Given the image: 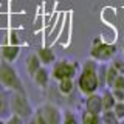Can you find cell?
Segmentation results:
<instances>
[{
    "label": "cell",
    "instance_id": "13",
    "mask_svg": "<svg viewBox=\"0 0 124 124\" xmlns=\"http://www.w3.org/2000/svg\"><path fill=\"white\" fill-rule=\"evenodd\" d=\"M81 124H102L101 116L96 113H92L88 110H84L81 113Z\"/></svg>",
    "mask_w": 124,
    "mask_h": 124
},
{
    "label": "cell",
    "instance_id": "14",
    "mask_svg": "<svg viewBox=\"0 0 124 124\" xmlns=\"http://www.w3.org/2000/svg\"><path fill=\"white\" fill-rule=\"evenodd\" d=\"M101 98H102V110H112V108L115 107V96L113 93H112L110 90H104V93L101 95Z\"/></svg>",
    "mask_w": 124,
    "mask_h": 124
},
{
    "label": "cell",
    "instance_id": "1",
    "mask_svg": "<svg viewBox=\"0 0 124 124\" xmlns=\"http://www.w3.org/2000/svg\"><path fill=\"white\" fill-rule=\"evenodd\" d=\"M78 87L82 95L88 96L92 93H96L99 88V78H98V65H96L95 59H88L84 62L82 70L78 78Z\"/></svg>",
    "mask_w": 124,
    "mask_h": 124
},
{
    "label": "cell",
    "instance_id": "22",
    "mask_svg": "<svg viewBox=\"0 0 124 124\" xmlns=\"http://www.w3.org/2000/svg\"><path fill=\"white\" fill-rule=\"evenodd\" d=\"M2 107H3V98H2V95H0V110H2Z\"/></svg>",
    "mask_w": 124,
    "mask_h": 124
},
{
    "label": "cell",
    "instance_id": "4",
    "mask_svg": "<svg viewBox=\"0 0 124 124\" xmlns=\"http://www.w3.org/2000/svg\"><path fill=\"white\" fill-rule=\"evenodd\" d=\"M9 106H11L13 113L22 116L23 119L28 118V116L33 113V110H31V104H30L28 98H26L25 92H14L13 96H11V99H9Z\"/></svg>",
    "mask_w": 124,
    "mask_h": 124
},
{
    "label": "cell",
    "instance_id": "19",
    "mask_svg": "<svg viewBox=\"0 0 124 124\" xmlns=\"http://www.w3.org/2000/svg\"><path fill=\"white\" fill-rule=\"evenodd\" d=\"M5 124H23V118H22V116H19V115H16V113H13L5 121Z\"/></svg>",
    "mask_w": 124,
    "mask_h": 124
},
{
    "label": "cell",
    "instance_id": "9",
    "mask_svg": "<svg viewBox=\"0 0 124 124\" xmlns=\"http://www.w3.org/2000/svg\"><path fill=\"white\" fill-rule=\"evenodd\" d=\"M50 78H51V73L46 70V67H44V65H42V67L33 75V81L36 82V85H39V87H42V88H45L46 85H48V82H50Z\"/></svg>",
    "mask_w": 124,
    "mask_h": 124
},
{
    "label": "cell",
    "instance_id": "11",
    "mask_svg": "<svg viewBox=\"0 0 124 124\" xmlns=\"http://www.w3.org/2000/svg\"><path fill=\"white\" fill-rule=\"evenodd\" d=\"M25 67H26V71H28V75L31 78H33L34 73H36L37 70L42 67V62H40V59H39V56H37L36 53H34V54H30V56L26 57Z\"/></svg>",
    "mask_w": 124,
    "mask_h": 124
},
{
    "label": "cell",
    "instance_id": "17",
    "mask_svg": "<svg viewBox=\"0 0 124 124\" xmlns=\"http://www.w3.org/2000/svg\"><path fill=\"white\" fill-rule=\"evenodd\" d=\"M112 110H113V113L116 115L118 119H124V101H116L115 107Z\"/></svg>",
    "mask_w": 124,
    "mask_h": 124
},
{
    "label": "cell",
    "instance_id": "6",
    "mask_svg": "<svg viewBox=\"0 0 124 124\" xmlns=\"http://www.w3.org/2000/svg\"><path fill=\"white\" fill-rule=\"evenodd\" d=\"M42 110V113H44L45 116V121L46 124H61V113L59 110H57L54 106H51V104H44L42 107H39Z\"/></svg>",
    "mask_w": 124,
    "mask_h": 124
},
{
    "label": "cell",
    "instance_id": "7",
    "mask_svg": "<svg viewBox=\"0 0 124 124\" xmlns=\"http://www.w3.org/2000/svg\"><path fill=\"white\" fill-rule=\"evenodd\" d=\"M85 110L96 113V115H101L102 113V98L99 95H96V93L88 95L87 99H85Z\"/></svg>",
    "mask_w": 124,
    "mask_h": 124
},
{
    "label": "cell",
    "instance_id": "8",
    "mask_svg": "<svg viewBox=\"0 0 124 124\" xmlns=\"http://www.w3.org/2000/svg\"><path fill=\"white\" fill-rule=\"evenodd\" d=\"M19 54H20V46L19 45H6L0 50V57H2V61L11 62V64L19 57Z\"/></svg>",
    "mask_w": 124,
    "mask_h": 124
},
{
    "label": "cell",
    "instance_id": "12",
    "mask_svg": "<svg viewBox=\"0 0 124 124\" xmlns=\"http://www.w3.org/2000/svg\"><path fill=\"white\" fill-rule=\"evenodd\" d=\"M57 82H59L57 84L59 92L65 96H68L70 93H73V90H75V81H73V78H65V79H61Z\"/></svg>",
    "mask_w": 124,
    "mask_h": 124
},
{
    "label": "cell",
    "instance_id": "24",
    "mask_svg": "<svg viewBox=\"0 0 124 124\" xmlns=\"http://www.w3.org/2000/svg\"><path fill=\"white\" fill-rule=\"evenodd\" d=\"M28 124H36V123H34V121H31V123H28Z\"/></svg>",
    "mask_w": 124,
    "mask_h": 124
},
{
    "label": "cell",
    "instance_id": "21",
    "mask_svg": "<svg viewBox=\"0 0 124 124\" xmlns=\"http://www.w3.org/2000/svg\"><path fill=\"white\" fill-rule=\"evenodd\" d=\"M112 88H119V90H124V75H118L113 82V87Z\"/></svg>",
    "mask_w": 124,
    "mask_h": 124
},
{
    "label": "cell",
    "instance_id": "23",
    "mask_svg": "<svg viewBox=\"0 0 124 124\" xmlns=\"http://www.w3.org/2000/svg\"><path fill=\"white\" fill-rule=\"evenodd\" d=\"M0 124H5V121H2V119H0Z\"/></svg>",
    "mask_w": 124,
    "mask_h": 124
},
{
    "label": "cell",
    "instance_id": "20",
    "mask_svg": "<svg viewBox=\"0 0 124 124\" xmlns=\"http://www.w3.org/2000/svg\"><path fill=\"white\" fill-rule=\"evenodd\" d=\"M36 124H46V121H45V116H44V113H42V110L40 108H37V112L34 113V119H33Z\"/></svg>",
    "mask_w": 124,
    "mask_h": 124
},
{
    "label": "cell",
    "instance_id": "18",
    "mask_svg": "<svg viewBox=\"0 0 124 124\" xmlns=\"http://www.w3.org/2000/svg\"><path fill=\"white\" fill-rule=\"evenodd\" d=\"M61 124H79V123H78V118L71 112H65L61 118Z\"/></svg>",
    "mask_w": 124,
    "mask_h": 124
},
{
    "label": "cell",
    "instance_id": "15",
    "mask_svg": "<svg viewBox=\"0 0 124 124\" xmlns=\"http://www.w3.org/2000/svg\"><path fill=\"white\" fill-rule=\"evenodd\" d=\"M119 75V71L116 70L115 65H110V67H107L106 70V85L107 87H113V82H115V79H116V76Z\"/></svg>",
    "mask_w": 124,
    "mask_h": 124
},
{
    "label": "cell",
    "instance_id": "5",
    "mask_svg": "<svg viewBox=\"0 0 124 124\" xmlns=\"http://www.w3.org/2000/svg\"><path fill=\"white\" fill-rule=\"evenodd\" d=\"M116 53V48L115 45H108V44H104L99 37H96L93 40V45H92V57L95 61H108L113 57V54Z\"/></svg>",
    "mask_w": 124,
    "mask_h": 124
},
{
    "label": "cell",
    "instance_id": "10",
    "mask_svg": "<svg viewBox=\"0 0 124 124\" xmlns=\"http://www.w3.org/2000/svg\"><path fill=\"white\" fill-rule=\"evenodd\" d=\"M36 54L39 56L42 65H51V64L56 62V54H54V51L51 48H48V46H42V48H39Z\"/></svg>",
    "mask_w": 124,
    "mask_h": 124
},
{
    "label": "cell",
    "instance_id": "2",
    "mask_svg": "<svg viewBox=\"0 0 124 124\" xmlns=\"http://www.w3.org/2000/svg\"><path fill=\"white\" fill-rule=\"evenodd\" d=\"M0 84L13 92H25L22 79L19 78L17 70L11 65V62H0Z\"/></svg>",
    "mask_w": 124,
    "mask_h": 124
},
{
    "label": "cell",
    "instance_id": "16",
    "mask_svg": "<svg viewBox=\"0 0 124 124\" xmlns=\"http://www.w3.org/2000/svg\"><path fill=\"white\" fill-rule=\"evenodd\" d=\"M102 124H119V119L116 118V115L113 113V110H104L102 118H101Z\"/></svg>",
    "mask_w": 124,
    "mask_h": 124
},
{
    "label": "cell",
    "instance_id": "3",
    "mask_svg": "<svg viewBox=\"0 0 124 124\" xmlns=\"http://www.w3.org/2000/svg\"><path fill=\"white\" fill-rule=\"evenodd\" d=\"M79 68V64L71 59H59L53 64L51 78L56 81L65 79V78H75Z\"/></svg>",
    "mask_w": 124,
    "mask_h": 124
}]
</instances>
